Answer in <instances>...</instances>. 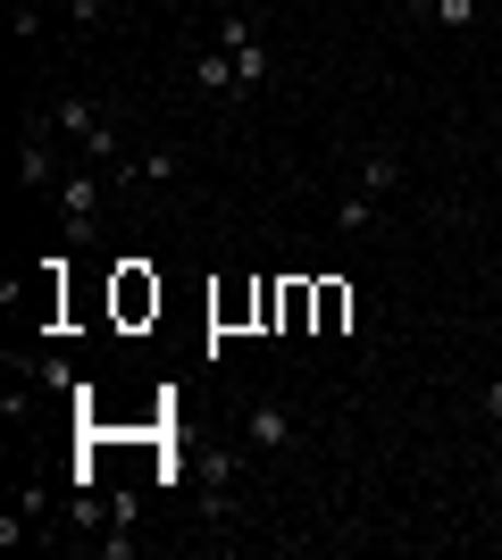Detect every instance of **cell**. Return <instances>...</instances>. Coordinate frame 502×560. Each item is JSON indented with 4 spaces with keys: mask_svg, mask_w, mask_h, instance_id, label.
<instances>
[{
    "mask_svg": "<svg viewBox=\"0 0 502 560\" xmlns=\"http://www.w3.org/2000/svg\"><path fill=\"white\" fill-rule=\"evenodd\" d=\"M50 117H59V135L84 151V160H118V109L109 101H84V93H50Z\"/></svg>",
    "mask_w": 502,
    "mask_h": 560,
    "instance_id": "1",
    "label": "cell"
},
{
    "mask_svg": "<svg viewBox=\"0 0 502 560\" xmlns=\"http://www.w3.org/2000/svg\"><path fill=\"white\" fill-rule=\"evenodd\" d=\"M218 50L243 68V93H260L268 75H277V50H268V34H260L252 9H226V18H218Z\"/></svg>",
    "mask_w": 502,
    "mask_h": 560,
    "instance_id": "2",
    "label": "cell"
},
{
    "mask_svg": "<svg viewBox=\"0 0 502 560\" xmlns=\"http://www.w3.org/2000/svg\"><path fill=\"white\" fill-rule=\"evenodd\" d=\"M101 201H109V176H93V167L59 176V243H84L101 226Z\"/></svg>",
    "mask_w": 502,
    "mask_h": 560,
    "instance_id": "3",
    "label": "cell"
},
{
    "mask_svg": "<svg viewBox=\"0 0 502 560\" xmlns=\"http://www.w3.org/2000/svg\"><path fill=\"white\" fill-rule=\"evenodd\" d=\"M192 93H201V101H252V93H243V68H235L218 43L192 59Z\"/></svg>",
    "mask_w": 502,
    "mask_h": 560,
    "instance_id": "4",
    "label": "cell"
},
{
    "mask_svg": "<svg viewBox=\"0 0 502 560\" xmlns=\"http://www.w3.org/2000/svg\"><path fill=\"white\" fill-rule=\"evenodd\" d=\"M285 444H293V419L277 401H252L243 410V452H285Z\"/></svg>",
    "mask_w": 502,
    "mask_h": 560,
    "instance_id": "5",
    "label": "cell"
},
{
    "mask_svg": "<svg viewBox=\"0 0 502 560\" xmlns=\"http://www.w3.org/2000/svg\"><path fill=\"white\" fill-rule=\"evenodd\" d=\"M151 310H160V277H143V268L126 259V268H118V318H126V327H143Z\"/></svg>",
    "mask_w": 502,
    "mask_h": 560,
    "instance_id": "6",
    "label": "cell"
},
{
    "mask_svg": "<svg viewBox=\"0 0 502 560\" xmlns=\"http://www.w3.org/2000/svg\"><path fill=\"white\" fill-rule=\"evenodd\" d=\"M394 185H402V151H394V142H369V151H360V192L385 201Z\"/></svg>",
    "mask_w": 502,
    "mask_h": 560,
    "instance_id": "7",
    "label": "cell"
},
{
    "mask_svg": "<svg viewBox=\"0 0 502 560\" xmlns=\"http://www.w3.org/2000/svg\"><path fill=\"white\" fill-rule=\"evenodd\" d=\"M135 176H143V185H185V151H135Z\"/></svg>",
    "mask_w": 502,
    "mask_h": 560,
    "instance_id": "8",
    "label": "cell"
},
{
    "mask_svg": "<svg viewBox=\"0 0 502 560\" xmlns=\"http://www.w3.org/2000/svg\"><path fill=\"white\" fill-rule=\"evenodd\" d=\"M352 327V284H318V335Z\"/></svg>",
    "mask_w": 502,
    "mask_h": 560,
    "instance_id": "9",
    "label": "cell"
},
{
    "mask_svg": "<svg viewBox=\"0 0 502 560\" xmlns=\"http://www.w3.org/2000/svg\"><path fill=\"white\" fill-rule=\"evenodd\" d=\"M410 9H419V18H435V25H478V0H410Z\"/></svg>",
    "mask_w": 502,
    "mask_h": 560,
    "instance_id": "10",
    "label": "cell"
},
{
    "mask_svg": "<svg viewBox=\"0 0 502 560\" xmlns=\"http://www.w3.org/2000/svg\"><path fill=\"white\" fill-rule=\"evenodd\" d=\"M335 226H343V234H369V226H377V201H369V192H343V201H335Z\"/></svg>",
    "mask_w": 502,
    "mask_h": 560,
    "instance_id": "11",
    "label": "cell"
},
{
    "mask_svg": "<svg viewBox=\"0 0 502 560\" xmlns=\"http://www.w3.org/2000/svg\"><path fill=\"white\" fill-rule=\"evenodd\" d=\"M101 18H109V0H68V25H75V34H93Z\"/></svg>",
    "mask_w": 502,
    "mask_h": 560,
    "instance_id": "12",
    "label": "cell"
},
{
    "mask_svg": "<svg viewBox=\"0 0 502 560\" xmlns=\"http://www.w3.org/2000/svg\"><path fill=\"white\" fill-rule=\"evenodd\" d=\"M486 419H502V376H494V385H486Z\"/></svg>",
    "mask_w": 502,
    "mask_h": 560,
    "instance_id": "13",
    "label": "cell"
}]
</instances>
